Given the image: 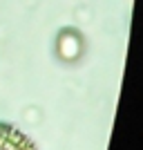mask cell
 I'll return each instance as SVG.
<instances>
[{"label": "cell", "instance_id": "1", "mask_svg": "<svg viewBox=\"0 0 143 150\" xmlns=\"http://www.w3.org/2000/svg\"><path fill=\"white\" fill-rule=\"evenodd\" d=\"M58 52H61V56L67 58V61H72V58H76L81 54V40H78V36H76L74 31H65V34L58 38Z\"/></svg>", "mask_w": 143, "mask_h": 150}]
</instances>
